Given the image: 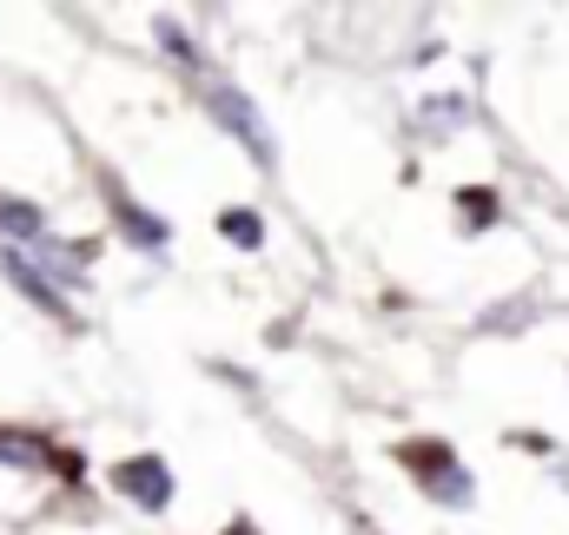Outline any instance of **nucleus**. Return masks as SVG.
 I'll use <instances>...</instances> for the list:
<instances>
[{
    "mask_svg": "<svg viewBox=\"0 0 569 535\" xmlns=\"http://www.w3.org/2000/svg\"><path fill=\"white\" fill-rule=\"evenodd\" d=\"M206 107H212V113H219V120H226V127L239 133V145H252L259 159H272V139H266V120L252 113V100H246L239 87H212V93H206Z\"/></svg>",
    "mask_w": 569,
    "mask_h": 535,
    "instance_id": "obj_1",
    "label": "nucleus"
},
{
    "mask_svg": "<svg viewBox=\"0 0 569 535\" xmlns=\"http://www.w3.org/2000/svg\"><path fill=\"white\" fill-rule=\"evenodd\" d=\"M113 483H120L140 509H166V503H172V470H166V463H152V456L120 463V470H113Z\"/></svg>",
    "mask_w": 569,
    "mask_h": 535,
    "instance_id": "obj_2",
    "label": "nucleus"
},
{
    "mask_svg": "<svg viewBox=\"0 0 569 535\" xmlns=\"http://www.w3.org/2000/svg\"><path fill=\"white\" fill-rule=\"evenodd\" d=\"M7 277H13V284H20V291L33 297V304H53V277H40V271L27 265L20 252H7Z\"/></svg>",
    "mask_w": 569,
    "mask_h": 535,
    "instance_id": "obj_3",
    "label": "nucleus"
},
{
    "mask_svg": "<svg viewBox=\"0 0 569 535\" xmlns=\"http://www.w3.org/2000/svg\"><path fill=\"white\" fill-rule=\"evenodd\" d=\"M219 225H226L232 245H259V239H266V219H259V212H226Z\"/></svg>",
    "mask_w": 569,
    "mask_h": 535,
    "instance_id": "obj_4",
    "label": "nucleus"
},
{
    "mask_svg": "<svg viewBox=\"0 0 569 535\" xmlns=\"http://www.w3.org/2000/svg\"><path fill=\"white\" fill-rule=\"evenodd\" d=\"M120 219H127L133 245H166V225H159V219H146V212H133V205H120Z\"/></svg>",
    "mask_w": 569,
    "mask_h": 535,
    "instance_id": "obj_5",
    "label": "nucleus"
},
{
    "mask_svg": "<svg viewBox=\"0 0 569 535\" xmlns=\"http://www.w3.org/2000/svg\"><path fill=\"white\" fill-rule=\"evenodd\" d=\"M226 535H259V529H252V523H232V529H226Z\"/></svg>",
    "mask_w": 569,
    "mask_h": 535,
    "instance_id": "obj_6",
    "label": "nucleus"
}]
</instances>
